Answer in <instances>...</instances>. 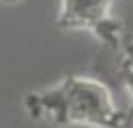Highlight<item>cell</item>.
<instances>
[]
</instances>
